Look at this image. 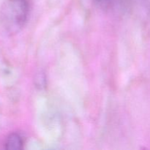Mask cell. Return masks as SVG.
<instances>
[{
    "mask_svg": "<svg viewBox=\"0 0 150 150\" xmlns=\"http://www.w3.org/2000/svg\"><path fill=\"white\" fill-rule=\"evenodd\" d=\"M28 0H5L0 7V30L7 35L18 33L27 21Z\"/></svg>",
    "mask_w": 150,
    "mask_h": 150,
    "instance_id": "1",
    "label": "cell"
},
{
    "mask_svg": "<svg viewBox=\"0 0 150 150\" xmlns=\"http://www.w3.org/2000/svg\"><path fill=\"white\" fill-rule=\"evenodd\" d=\"M23 139L22 136L18 133H10L4 142V147L6 149L18 150L23 148Z\"/></svg>",
    "mask_w": 150,
    "mask_h": 150,
    "instance_id": "2",
    "label": "cell"
}]
</instances>
